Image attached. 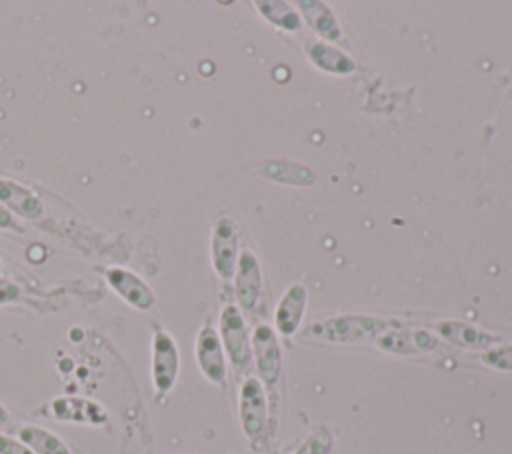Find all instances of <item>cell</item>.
<instances>
[{
    "instance_id": "cell-18",
    "label": "cell",
    "mask_w": 512,
    "mask_h": 454,
    "mask_svg": "<svg viewBox=\"0 0 512 454\" xmlns=\"http://www.w3.org/2000/svg\"><path fill=\"white\" fill-rule=\"evenodd\" d=\"M258 8V14L270 22L272 26L286 30V32H298L302 26V20L298 16V12L286 4V2H278V0H260L254 4Z\"/></svg>"
},
{
    "instance_id": "cell-1",
    "label": "cell",
    "mask_w": 512,
    "mask_h": 454,
    "mask_svg": "<svg viewBox=\"0 0 512 454\" xmlns=\"http://www.w3.org/2000/svg\"><path fill=\"white\" fill-rule=\"evenodd\" d=\"M400 326L398 320L372 314H338L310 322L298 338L312 344H358L376 340L384 330Z\"/></svg>"
},
{
    "instance_id": "cell-6",
    "label": "cell",
    "mask_w": 512,
    "mask_h": 454,
    "mask_svg": "<svg viewBox=\"0 0 512 454\" xmlns=\"http://www.w3.org/2000/svg\"><path fill=\"white\" fill-rule=\"evenodd\" d=\"M250 344L258 380L266 388H274L282 374V348L276 330L266 322L258 324L250 334Z\"/></svg>"
},
{
    "instance_id": "cell-17",
    "label": "cell",
    "mask_w": 512,
    "mask_h": 454,
    "mask_svg": "<svg viewBox=\"0 0 512 454\" xmlns=\"http://www.w3.org/2000/svg\"><path fill=\"white\" fill-rule=\"evenodd\" d=\"M18 440L34 454H72L68 444L58 434L36 424H22L18 428Z\"/></svg>"
},
{
    "instance_id": "cell-5",
    "label": "cell",
    "mask_w": 512,
    "mask_h": 454,
    "mask_svg": "<svg viewBox=\"0 0 512 454\" xmlns=\"http://www.w3.org/2000/svg\"><path fill=\"white\" fill-rule=\"evenodd\" d=\"M180 372V350L174 340V336L164 330L162 326L154 324L152 332V364H150V376H152V386L158 396H166Z\"/></svg>"
},
{
    "instance_id": "cell-10",
    "label": "cell",
    "mask_w": 512,
    "mask_h": 454,
    "mask_svg": "<svg viewBox=\"0 0 512 454\" xmlns=\"http://www.w3.org/2000/svg\"><path fill=\"white\" fill-rule=\"evenodd\" d=\"M434 332L438 338H442L448 344L468 348V350H490L494 346H500L504 342L502 336L492 334L488 330H482L480 326H474L464 320H438L434 322Z\"/></svg>"
},
{
    "instance_id": "cell-19",
    "label": "cell",
    "mask_w": 512,
    "mask_h": 454,
    "mask_svg": "<svg viewBox=\"0 0 512 454\" xmlns=\"http://www.w3.org/2000/svg\"><path fill=\"white\" fill-rule=\"evenodd\" d=\"M264 176L280 182V184H296V186H308L314 184V174L296 162L290 160H274L264 164Z\"/></svg>"
},
{
    "instance_id": "cell-2",
    "label": "cell",
    "mask_w": 512,
    "mask_h": 454,
    "mask_svg": "<svg viewBox=\"0 0 512 454\" xmlns=\"http://www.w3.org/2000/svg\"><path fill=\"white\" fill-rule=\"evenodd\" d=\"M238 416L244 436L256 448L264 440L268 426V396L256 376H246L238 390Z\"/></svg>"
},
{
    "instance_id": "cell-3",
    "label": "cell",
    "mask_w": 512,
    "mask_h": 454,
    "mask_svg": "<svg viewBox=\"0 0 512 454\" xmlns=\"http://www.w3.org/2000/svg\"><path fill=\"white\" fill-rule=\"evenodd\" d=\"M240 256V230L232 216L220 214L212 224L210 260L216 276L224 282L234 278Z\"/></svg>"
},
{
    "instance_id": "cell-8",
    "label": "cell",
    "mask_w": 512,
    "mask_h": 454,
    "mask_svg": "<svg viewBox=\"0 0 512 454\" xmlns=\"http://www.w3.org/2000/svg\"><path fill=\"white\" fill-rule=\"evenodd\" d=\"M194 356H196L198 370L202 372V376L208 382H212L216 386L226 384V376H228L226 352H224V346L220 342L218 330L214 326L204 324L198 330L196 344H194Z\"/></svg>"
},
{
    "instance_id": "cell-25",
    "label": "cell",
    "mask_w": 512,
    "mask_h": 454,
    "mask_svg": "<svg viewBox=\"0 0 512 454\" xmlns=\"http://www.w3.org/2000/svg\"><path fill=\"white\" fill-rule=\"evenodd\" d=\"M8 420H10V412H8V408L4 404H0V426L8 424Z\"/></svg>"
},
{
    "instance_id": "cell-4",
    "label": "cell",
    "mask_w": 512,
    "mask_h": 454,
    "mask_svg": "<svg viewBox=\"0 0 512 454\" xmlns=\"http://www.w3.org/2000/svg\"><path fill=\"white\" fill-rule=\"evenodd\" d=\"M218 336L224 352L236 370H246L252 362V344L244 312L236 304H226L218 316Z\"/></svg>"
},
{
    "instance_id": "cell-26",
    "label": "cell",
    "mask_w": 512,
    "mask_h": 454,
    "mask_svg": "<svg viewBox=\"0 0 512 454\" xmlns=\"http://www.w3.org/2000/svg\"><path fill=\"white\" fill-rule=\"evenodd\" d=\"M0 272H2V258H0Z\"/></svg>"
},
{
    "instance_id": "cell-24",
    "label": "cell",
    "mask_w": 512,
    "mask_h": 454,
    "mask_svg": "<svg viewBox=\"0 0 512 454\" xmlns=\"http://www.w3.org/2000/svg\"><path fill=\"white\" fill-rule=\"evenodd\" d=\"M16 228H18V224H16L14 214L0 204V230H16Z\"/></svg>"
},
{
    "instance_id": "cell-14",
    "label": "cell",
    "mask_w": 512,
    "mask_h": 454,
    "mask_svg": "<svg viewBox=\"0 0 512 454\" xmlns=\"http://www.w3.org/2000/svg\"><path fill=\"white\" fill-rule=\"evenodd\" d=\"M304 54L318 70L334 76H346L356 70V62L350 54L320 38L304 40Z\"/></svg>"
},
{
    "instance_id": "cell-11",
    "label": "cell",
    "mask_w": 512,
    "mask_h": 454,
    "mask_svg": "<svg viewBox=\"0 0 512 454\" xmlns=\"http://www.w3.org/2000/svg\"><path fill=\"white\" fill-rule=\"evenodd\" d=\"M106 282L128 306L140 312H146L156 304L154 290L148 286V282H144L136 272L128 268H122V266L108 268Z\"/></svg>"
},
{
    "instance_id": "cell-15",
    "label": "cell",
    "mask_w": 512,
    "mask_h": 454,
    "mask_svg": "<svg viewBox=\"0 0 512 454\" xmlns=\"http://www.w3.org/2000/svg\"><path fill=\"white\" fill-rule=\"evenodd\" d=\"M306 302H308L306 286L302 282H292L284 290L274 312L276 332H280L282 336H294L302 324Z\"/></svg>"
},
{
    "instance_id": "cell-9",
    "label": "cell",
    "mask_w": 512,
    "mask_h": 454,
    "mask_svg": "<svg viewBox=\"0 0 512 454\" xmlns=\"http://www.w3.org/2000/svg\"><path fill=\"white\" fill-rule=\"evenodd\" d=\"M234 296L236 306L242 312H252L262 296V268L256 254L250 248H242L234 272Z\"/></svg>"
},
{
    "instance_id": "cell-23",
    "label": "cell",
    "mask_w": 512,
    "mask_h": 454,
    "mask_svg": "<svg viewBox=\"0 0 512 454\" xmlns=\"http://www.w3.org/2000/svg\"><path fill=\"white\" fill-rule=\"evenodd\" d=\"M0 454H34V452L26 444H22L18 438H12L0 432Z\"/></svg>"
},
{
    "instance_id": "cell-7",
    "label": "cell",
    "mask_w": 512,
    "mask_h": 454,
    "mask_svg": "<svg viewBox=\"0 0 512 454\" xmlns=\"http://www.w3.org/2000/svg\"><path fill=\"white\" fill-rule=\"evenodd\" d=\"M376 348L388 354L398 356H416V354H428L440 348V338L424 328H406V326H394L384 330L376 340Z\"/></svg>"
},
{
    "instance_id": "cell-20",
    "label": "cell",
    "mask_w": 512,
    "mask_h": 454,
    "mask_svg": "<svg viewBox=\"0 0 512 454\" xmlns=\"http://www.w3.org/2000/svg\"><path fill=\"white\" fill-rule=\"evenodd\" d=\"M334 446L332 432L326 426H316L290 454H330Z\"/></svg>"
},
{
    "instance_id": "cell-21",
    "label": "cell",
    "mask_w": 512,
    "mask_h": 454,
    "mask_svg": "<svg viewBox=\"0 0 512 454\" xmlns=\"http://www.w3.org/2000/svg\"><path fill=\"white\" fill-rule=\"evenodd\" d=\"M480 360L496 370H504V372H512V344H500L494 346L490 350H486Z\"/></svg>"
},
{
    "instance_id": "cell-22",
    "label": "cell",
    "mask_w": 512,
    "mask_h": 454,
    "mask_svg": "<svg viewBox=\"0 0 512 454\" xmlns=\"http://www.w3.org/2000/svg\"><path fill=\"white\" fill-rule=\"evenodd\" d=\"M20 296H22V288L14 280L0 276V304L18 302Z\"/></svg>"
},
{
    "instance_id": "cell-16",
    "label": "cell",
    "mask_w": 512,
    "mask_h": 454,
    "mask_svg": "<svg viewBox=\"0 0 512 454\" xmlns=\"http://www.w3.org/2000/svg\"><path fill=\"white\" fill-rule=\"evenodd\" d=\"M298 8L304 16V20L308 22V26L318 34L320 40L324 42H340L342 40V30L340 24L334 16V12L330 10V6H326L324 2L318 0H300Z\"/></svg>"
},
{
    "instance_id": "cell-12",
    "label": "cell",
    "mask_w": 512,
    "mask_h": 454,
    "mask_svg": "<svg viewBox=\"0 0 512 454\" xmlns=\"http://www.w3.org/2000/svg\"><path fill=\"white\" fill-rule=\"evenodd\" d=\"M58 422L70 424H88V426H102L108 420V414L102 404L78 398V396H56L48 402V412Z\"/></svg>"
},
{
    "instance_id": "cell-13",
    "label": "cell",
    "mask_w": 512,
    "mask_h": 454,
    "mask_svg": "<svg viewBox=\"0 0 512 454\" xmlns=\"http://www.w3.org/2000/svg\"><path fill=\"white\" fill-rule=\"evenodd\" d=\"M0 204L24 220H40L44 216V202L40 196L12 178H0Z\"/></svg>"
}]
</instances>
